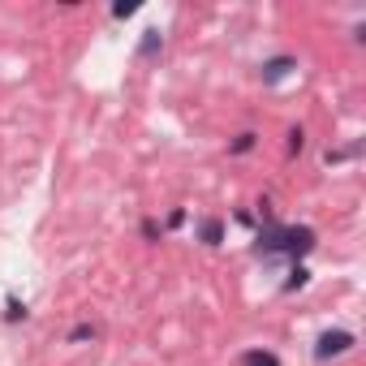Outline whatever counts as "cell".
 <instances>
[{
    "mask_svg": "<svg viewBox=\"0 0 366 366\" xmlns=\"http://www.w3.org/2000/svg\"><path fill=\"white\" fill-rule=\"evenodd\" d=\"M298 284H306V267H293V276H289L284 289H298Z\"/></svg>",
    "mask_w": 366,
    "mask_h": 366,
    "instance_id": "obj_8",
    "label": "cell"
},
{
    "mask_svg": "<svg viewBox=\"0 0 366 366\" xmlns=\"http://www.w3.org/2000/svg\"><path fill=\"white\" fill-rule=\"evenodd\" d=\"M155 47H160V31H146V39H142V56H155Z\"/></svg>",
    "mask_w": 366,
    "mask_h": 366,
    "instance_id": "obj_6",
    "label": "cell"
},
{
    "mask_svg": "<svg viewBox=\"0 0 366 366\" xmlns=\"http://www.w3.org/2000/svg\"><path fill=\"white\" fill-rule=\"evenodd\" d=\"M250 142H254V134H241V138L233 142V151H250Z\"/></svg>",
    "mask_w": 366,
    "mask_h": 366,
    "instance_id": "obj_9",
    "label": "cell"
},
{
    "mask_svg": "<svg viewBox=\"0 0 366 366\" xmlns=\"http://www.w3.org/2000/svg\"><path fill=\"white\" fill-rule=\"evenodd\" d=\"M349 345H353V336H349V332H323V336H319V345H314V358H323V362H328V358H340Z\"/></svg>",
    "mask_w": 366,
    "mask_h": 366,
    "instance_id": "obj_2",
    "label": "cell"
},
{
    "mask_svg": "<svg viewBox=\"0 0 366 366\" xmlns=\"http://www.w3.org/2000/svg\"><path fill=\"white\" fill-rule=\"evenodd\" d=\"M314 246V233L310 229H280V224H267L259 233V250L267 254H306Z\"/></svg>",
    "mask_w": 366,
    "mask_h": 366,
    "instance_id": "obj_1",
    "label": "cell"
},
{
    "mask_svg": "<svg viewBox=\"0 0 366 366\" xmlns=\"http://www.w3.org/2000/svg\"><path fill=\"white\" fill-rule=\"evenodd\" d=\"M220 237H224V224H220V220H207V224H203V241H207V246H215Z\"/></svg>",
    "mask_w": 366,
    "mask_h": 366,
    "instance_id": "obj_4",
    "label": "cell"
},
{
    "mask_svg": "<svg viewBox=\"0 0 366 366\" xmlns=\"http://www.w3.org/2000/svg\"><path fill=\"white\" fill-rule=\"evenodd\" d=\"M284 73H289V61H272V65H267V78H284Z\"/></svg>",
    "mask_w": 366,
    "mask_h": 366,
    "instance_id": "obj_7",
    "label": "cell"
},
{
    "mask_svg": "<svg viewBox=\"0 0 366 366\" xmlns=\"http://www.w3.org/2000/svg\"><path fill=\"white\" fill-rule=\"evenodd\" d=\"M241 366H280V358L267 353V349H250L246 358H241Z\"/></svg>",
    "mask_w": 366,
    "mask_h": 366,
    "instance_id": "obj_3",
    "label": "cell"
},
{
    "mask_svg": "<svg viewBox=\"0 0 366 366\" xmlns=\"http://www.w3.org/2000/svg\"><path fill=\"white\" fill-rule=\"evenodd\" d=\"M5 319H9V323H17V319H26V306H22L17 298H9V310H5Z\"/></svg>",
    "mask_w": 366,
    "mask_h": 366,
    "instance_id": "obj_5",
    "label": "cell"
}]
</instances>
